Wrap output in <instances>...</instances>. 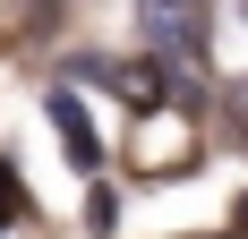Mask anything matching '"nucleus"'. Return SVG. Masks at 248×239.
<instances>
[{"label":"nucleus","instance_id":"f03ea898","mask_svg":"<svg viewBox=\"0 0 248 239\" xmlns=\"http://www.w3.org/2000/svg\"><path fill=\"white\" fill-rule=\"evenodd\" d=\"M17 214H26V188H17V171L0 163V222H17Z\"/></svg>","mask_w":248,"mask_h":239},{"label":"nucleus","instance_id":"20e7f679","mask_svg":"<svg viewBox=\"0 0 248 239\" xmlns=\"http://www.w3.org/2000/svg\"><path fill=\"white\" fill-rule=\"evenodd\" d=\"M240 231H248V196H240Z\"/></svg>","mask_w":248,"mask_h":239},{"label":"nucleus","instance_id":"f257e3e1","mask_svg":"<svg viewBox=\"0 0 248 239\" xmlns=\"http://www.w3.org/2000/svg\"><path fill=\"white\" fill-rule=\"evenodd\" d=\"M43 111H51V137L69 145V163L77 171H103V137H94V120H86V103H77V94H51Z\"/></svg>","mask_w":248,"mask_h":239},{"label":"nucleus","instance_id":"7ed1b4c3","mask_svg":"<svg viewBox=\"0 0 248 239\" xmlns=\"http://www.w3.org/2000/svg\"><path fill=\"white\" fill-rule=\"evenodd\" d=\"M154 17H197V0H154Z\"/></svg>","mask_w":248,"mask_h":239}]
</instances>
